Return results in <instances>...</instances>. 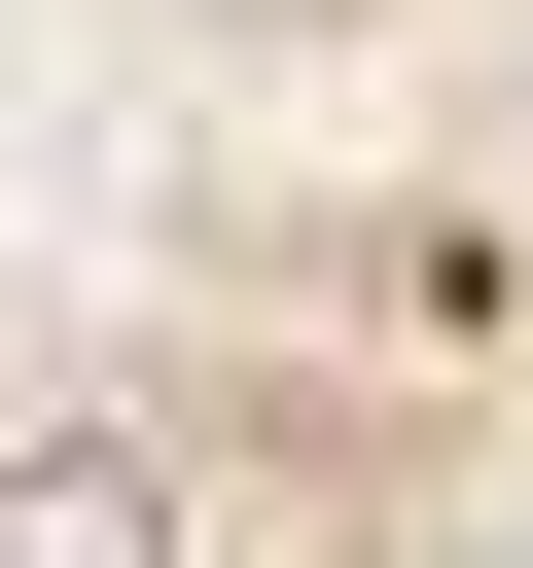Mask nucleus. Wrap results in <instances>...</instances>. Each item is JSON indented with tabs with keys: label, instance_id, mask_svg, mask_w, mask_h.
<instances>
[{
	"label": "nucleus",
	"instance_id": "nucleus-1",
	"mask_svg": "<svg viewBox=\"0 0 533 568\" xmlns=\"http://www.w3.org/2000/svg\"><path fill=\"white\" fill-rule=\"evenodd\" d=\"M0 568H178V497L142 462H0Z\"/></svg>",
	"mask_w": 533,
	"mask_h": 568
}]
</instances>
